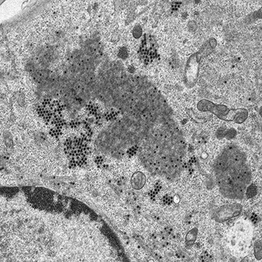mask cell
<instances>
[{
	"mask_svg": "<svg viewBox=\"0 0 262 262\" xmlns=\"http://www.w3.org/2000/svg\"><path fill=\"white\" fill-rule=\"evenodd\" d=\"M220 192L231 200H242L252 180V170L246 152L237 145L226 146L213 166Z\"/></svg>",
	"mask_w": 262,
	"mask_h": 262,
	"instance_id": "cell-1",
	"label": "cell"
},
{
	"mask_svg": "<svg viewBox=\"0 0 262 262\" xmlns=\"http://www.w3.org/2000/svg\"><path fill=\"white\" fill-rule=\"evenodd\" d=\"M253 228L249 221L238 220L228 231L227 241L231 254L237 258L247 256L251 245Z\"/></svg>",
	"mask_w": 262,
	"mask_h": 262,
	"instance_id": "cell-2",
	"label": "cell"
},
{
	"mask_svg": "<svg viewBox=\"0 0 262 262\" xmlns=\"http://www.w3.org/2000/svg\"><path fill=\"white\" fill-rule=\"evenodd\" d=\"M198 109L200 111L210 112L222 120L233 121L237 123L244 122L247 118L248 112L245 109H230L224 105L214 104L207 100L199 102Z\"/></svg>",
	"mask_w": 262,
	"mask_h": 262,
	"instance_id": "cell-3",
	"label": "cell"
},
{
	"mask_svg": "<svg viewBox=\"0 0 262 262\" xmlns=\"http://www.w3.org/2000/svg\"><path fill=\"white\" fill-rule=\"evenodd\" d=\"M242 211V207L239 204H229L217 208L215 210L213 216L215 221L223 222L237 216Z\"/></svg>",
	"mask_w": 262,
	"mask_h": 262,
	"instance_id": "cell-4",
	"label": "cell"
},
{
	"mask_svg": "<svg viewBox=\"0 0 262 262\" xmlns=\"http://www.w3.org/2000/svg\"><path fill=\"white\" fill-rule=\"evenodd\" d=\"M146 183V177L143 173L139 172L135 173L131 178V184L135 189H140L143 188Z\"/></svg>",
	"mask_w": 262,
	"mask_h": 262,
	"instance_id": "cell-5",
	"label": "cell"
},
{
	"mask_svg": "<svg viewBox=\"0 0 262 262\" xmlns=\"http://www.w3.org/2000/svg\"><path fill=\"white\" fill-rule=\"evenodd\" d=\"M255 258L260 260L262 257L261 242V240L256 241L254 247Z\"/></svg>",
	"mask_w": 262,
	"mask_h": 262,
	"instance_id": "cell-6",
	"label": "cell"
}]
</instances>
